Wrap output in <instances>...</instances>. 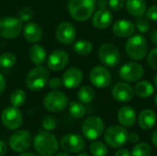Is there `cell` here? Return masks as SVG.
Returning a JSON list of instances; mask_svg holds the SVG:
<instances>
[{
    "label": "cell",
    "instance_id": "1",
    "mask_svg": "<svg viewBox=\"0 0 157 156\" xmlns=\"http://www.w3.org/2000/svg\"><path fill=\"white\" fill-rule=\"evenodd\" d=\"M35 151L41 156L54 155L59 147V143L56 137L48 131H39L33 140Z\"/></svg>",
    "mask_w": 157,
    "mask_h": 156
},
{
    "label": "cell",
    "instance_id": "2",
    "mask_svg": "<svg viewBox=\"0 0 157 156\" xmlns=\"http://www.w3.org/2000/svg\"><path fill=\"white\" fill-rule=\"evenodd\" d=\"M67 10L71 17L77 21L89 19L95 10V0H69Z\"/></svg>",
    "mask_w": 157,
    "mask_h": 156
},
{
    "label": "cell",
    "instance_id": "3",
    "mask_svg": "<svg viewBox=\"0 0 157 156\" xmlns=\"http://www.w3.org/2000/svg\"><path fill=\"white\" fill-rule=\"evenodd\" d=\"M50 73L48 69L42 65H36L27 74L25 85L31 91L41 90L49 82Z\"/></svg>",
    "mask_w": 157,
    "mask_h": 156
},
{
    "label": "cell",
    "instance_id": "4",
    "mask_svg": "<svg viewBox=\"0 0 157 156\" xmlns=\"http://www.w3.org/2000/svg\"><path fill=\"white\" fill-rule=\"evenodd\" d=\"M125 51L127 55L132 60H143L148 52L147 40L142 35H132L125 43Z\"/></svg>",
    "mask_w": 157,
    "mask_h": 156
},
{
    "label": "cell",
    "instance_id": "5",
    "mask_svg": "<svg viewBox=\"0 0 157 156\" xmlns=\"http://www.w3.org/2000/svg\"><path fill=\"white\" fill-rule=\"evenodd\" d=\"M129 132L123 126L112 125L109 127L104 133L106 143L112 148H121L128 141Z\"/></svg>",
    "mask_w": 157,
    "mask_h": 156
},
{
    "label": "cell",
    "instance_id": "6",
    "mask_svg": "<svg viewBox=\"0 0 157 156\" xmlns=\"http://www.w3.org/2000/svg\"><path fill=\"white\" fill-rule=\"evenodd\" d=\"M23 23L18 17H6L0 19V36L4 39L13 40L22 32Z\"/></svg>",
    "mask_w": 157,
    "mask_h": 156
},
{
    "label": "cell",
    "instance_id": "7",
    "mask_svg": "<svg viewBox=\"0 0 157 156\" xmlns=\"http://www.w3.org/2000/svg\"><path fill=\"white\" fill-rule=\"evenodd\" d=\"M68 105L67 96L59 90H53L49 92L43 98V106L49 111L52 113L63 111Z\"/></svg>",
    "mask_w": 157,
    "mask_h": 156
},
{
    "label": "cell",
    "instance_id": "8",
    "mask_svg": "<svg viewBox=\"0 0 157 156\" xmlns=\"http://www.w3.org/2000/svg\"><path fill=\"white\" fill-rule=\"evenodd\" d=\"M104 121L98 116L88 117L82 125L83 135L89 141L98 139L104 131Z\"/></svg>",
    "mask_w": 157,
    "mask_h": 156
},
{
    "label": "cell",
    "instance_id": "9",
    "mask_svg": "<svg viewBox=\"0 0 157 156\" xmlns=\"http://www.w3.org/2000/svg\"><path fill=\"white\" fill-rule=\"evenodd\" d=\"M98 59L105 66L114 67L118 65L121 61L120 51L113 43H104L98 50Z\"/></svg>",
    "mask_w": 157,
    "mask_h": 156
},
{
    "label": "cell",
    "instance_id": "10",
    "mask_svg": "<svg viewBox=\"0 0 157 156\" xmlns=\"http://www.w3.org/2000/svg\"><path fill=\"white\" fill-rule=\"evenodd\" d=\"M31 143V134L26 130H18L15 131L10 136L8 141L10 148L17 153H22L27 151L30 147Z\"/></svg>",
    "mask_w": 157,
    "mask_h": 156
},
{
    "label": "cell",
    "instance_id": "11",
    "mask_svg": "<svg viewBox=\"0 0 157 156\" xmlns=\"http://www.w3.org/2000/svg\"><path fill=\"white\" fill-rule=\"evenodd\" d=\"M144 74V69L142 64L136 62H129L123 64L120 69V76L122 80L129 83L139 81Z\"/></svg>",
    "mask_w": 157,
    "mask_h": 156
},
{
    "label": "cell",
    "instance_id": "12",
    "mask_svg": "<svg viewBox=\"0 0 157 156\" xmlns=\"http://www.w3.org/2000/svg\"><path fill=\"white\" fill-rule=\"evenodd\" d=\"M1 120L4 126L9 130L18 129L23 122V117L18 109L16 107H6L1 114Z\"/></svg>",
    "mask_w": 157,
    "mask_h": 156
},
{
    "label": "cell",
    "instance_id": "13",
    "mask_svg": "<svg viewBox=\"0 0 157 156\" xmlns=\"http://www.w3.org/2000/svg\"><path fill=\"white\" fill-rule=\"evenodd\" d=\"M61 147L66 153H80L86 148L85 139L76 133H69L64 135L60 142Z\"/></svg>",
    "mask_w": 157,
    "mask_h": 156
},
{
    "label": "cell",
    "instance_id": "14",
    "mask_svg": "<svg viewBox=\"0 0 157 156\" xmlns=\"http://www.w3.org/2000/svg\"><path fill=\"white\" fill-rule=\"evenodd\" d=\"M89 79L91 84L95 87L98 89H103L110 85L111 75L109 71L106 67L98 65L91 70L89 74Z\"/></svg>",
    "mask_w": 157,
    "mask_h": 156
},
{
    "label": "cell",
    "instance_id": "15",
    "mask_svg": "<svg viewBox=\"0 0 157 156\" xmlns=\"http://www.w3.org/2000/svg\"><path fill=\"white\" fill-rule=\"evenodd\" d=\"M55 37L56 40L63 45L73 44L76 38V30L75 26L68 21L60 23L56 28Z\"/></svg>",
    "mask_w": 157,
    "mask_h": 156
},
{
    "label": "cell",
    "instance_id": "16",
    "mask_svg": "<svg viewBox=\"0 0 157 156\" xmlns=\"http://www.w3.org/2000/svg\"><path fill=\"white\" fill-rule=\"evenodd\" d=\"M134 94L133 87L125 82L117 83L111 90L112 97L120 103H127L131 101L133 98Z\"/></svg>",
    "mask_w": 157,
    "mask_h": 156
},
{
    "label": "cell",
    "instance_id": "17",
    "mask_svg": "<svg viewBox=\"0 0 157 156\" xmlns=\"http://www.w3.org/2000/svg\"><path fill=\"white\" fill-rule=\"evenodd\" d=\"M47 66L50 70L53 72H58L63 70L68 63L69 55L63 50H55L48 57Z\"/></svg>",
    "mask_w": 157,
    "mask_h": 156
},
{
    "label": "cell",
    "instance_id": "18",
    "mask_svg": "<svg viewBox=\"0 0 157 156\" xmlns=\"http://www.w3.org/2000/svg\"><path fill=\"white\" fill-rule=\"evenodd\" d=\"M83 72L77 67H71L67 69L62 77L63 85L68 89H75L78 87L83 82Z\"/></svg>",
    "mask_w": 157,
    "mask_h": 156
},
{
    "label": "cell",
    "instance_id": "19",
    "mask_svg": "<svg viewBox=\"0 0 157 156\" xmlns=\"http://www.w3.org/2000/svg\"><path fill=\"white\" fill-rule=\"evenodd\" d=\"M113 20V16L111 12L107 8H99L95 12L92 17V23L95 28L98 29H108Z\"/></svg>",
    "mask_w": 157,
    "mask_h": 156
},
{
    "label": "cell",
    "instance_id": "20",
    "mask_svg": "<svg viewBox=\"0 0 157 156\" xmlns=\"http://www.w3.org/2000/svg\"><path fill=\"white\" fill-rule=\"evenodd\" d=\"M135 30V25L128 19H120L112 26V32L119 38L131 37Z\"/></svg>",
    "mask_w": 157,
    "mask_h": 156
},
{
    "label": "cell",
    "instance_id": "21",
    "mask_svg": "<svg viewBox=\"0 0 157 156\" xmlns=\"http://www.w3.org/2000/svg\"><path fill=\"white\" fill-rule=\"evenodd\" d=\"M24 39L32 44L38 43L42 38V29L39 24L35 22H28L23 28Z\"/></svg>",
    "mask_w": 157,
    "mask_h": 156
},
{
    "label": "cell",
    "instance_id": "22",
    "mask_svg": "<svg viewBox=\"0 0 157 156\" xmlns=\"http://www.w3.org/2000/svg\"><path fill=\"white\" fill-rule=\"evenodd\" d=\"M118 120L123 127H132L136 121V112L130 106H123L118 111Z\"/></svg>",
    "mask_w": 157,
    "mask_h": 156
},
{
    "label": "cell",
    "instance_id": "23",
    "mask_svg": "<svg viewBox=\"0 0 157 156\" xmlns=\"http://www.w3.org/2000/svg\"><path fill=\"white\" fill-rule=\"evenodd\" d=\"M157 120L156 113L150 108L144 109L138 116V123L141 129L144 131L151 130L155 127Z\"/></svg>",
    "mask_w": 157,
    "mask_h": 156
},
{
    "label": "cell",
    "instance_id": "24",
    "mask_svg": "<svg viewBox=\"0 0 157 156\" xmlns=\"http://www.w3.org/2000/svg\"><path fill=\"white\" fill-rule=\"evenodd\" d=\"M29 57L35 65H42L47 60L46 50L39 44H33L29 50Z\"/></svg>",
    "mask_w": 157,
    "mask_h": 156
},
{
    "label": "cell",
    "instance_id": "25",
    "mask_svg": "<svg viewBox=\"0 0 157 156\" xmlns=\"http://www.w3.org/2000/svg\"><path fill=\"white\" fill-rule=\"evenodd\" d=\"M127 12L133 17H143L147 8L145 0H127L125 3Z\"/></svg>",
    "mask_w": 157,
    "mask_h": 156
},
{
    "label": "cell",
    "instance_id": "26",
    "mask_svg": "<svg viewBox=\"0 0 157 156\" xmlns=\"http://www.w3.org/2000/svg\"><path fill=\"white\" fill-rule=\"evenodd\" d=\"M134 92L139 97L147 98L154 94L155 88H154V86L149 81L144 80V81H140L136 84V86L134 87Z\"/></svg>",
    "mask_w": 157,
    "mask_h": 156
},
{
    "label": "cell",
    "instance_id": "27",
    "mask_svg": "<svg viewBox=\"0 0 157 156\" xmlns=\"http://www.w3.org/2000/svg\"><path fill=\"white\" fill-rule=\"evenodd\" d=\"M73 51L79 55H88L93 51V44L86 40H80L74 43Z\"/></svg>",
    "mask_w": 157,
    "mask_h": 156
},
{
    "label": "cell",
    "instance_id": "28",
    "mask_svg": "<svg viewBox=\"0 0 157 156\" xmlns=\"http://www.w3.org/2000/svg\"><path fill=\"white\" fill-rule=\"evenodd\" d=\"M95 97V91L89 86H82L77 92V98L83 104H88L93 101Z\"/></svg>",
    "mask_w": 157,
    "mask_h": 156
},
{
    "label": "cell",
    "instance_id": "29",
    "mask_svg": "<svg viewBox=\"0 0 157 156\" xmlns=\"http://www.w3.org/2000/svg\"><path fill=\"white\" fill-rule=\"evenodd\" d=\"M68 110L72 117L81 119L86 114V108L80 101H72L68 104Z\"/></svg>",
    "mask_w": 157,
    "mask_h": 156
},
{
    "label": "cell",
    "instance_id": "30",
    "mask_svg": "<svg viewBox=\"0 0 157 156\" xmlns=\"http://www.w3.org/2000/svg\"><path fill=\"white\" fill-rule=\"evenodd\" d=\"M9 101H10V103H11V105L13 107H16V108L21 107L26 101V93H25V91L20 89V88L15 89L11 93V95L9 97Z\"/></svg>",
    "mask_w": 157,
    "mask_h": 156
},
{
    "label": "cell",
    "instance_id": "31",
    "mask_svg": "<svg viewBox=\"0 0 157 156\" xmlns=\"http://www.w3.org/2000/svg\"><path fill=\"white\" fill-rule=\"evenodd\" d=\"M17 62V57L13 52L10 51H6V52H3L0 55V67L7 69V68H11L16 64Z\"/></svg>",
    "mask_w": 157,
    "mask_h": 156
},
{
    "label": "cell",
    "instance_id": "32",
    "mask_svg": "<svg viewBox=\"0 0 157 156\" xmlns=\"http://www.w3.org/2000/svg\"><path fill=\"white\" fill-rule=\"evenodd\" d=\"M131 154L132 156H151L152 148L146 143H140L133 147Z\"/></svg>",
    "mask_w": 157,
    "mask_h": 156
},
{
    "label": "cell",
    "instance_id": "33",
    "mask_svg": "<svg viewBox=\"0 0 157 156\" xmlns=\"http://www.w3.org/2000/svg\"><path fill=\"white\" fill-rule=\"evenodd\" d=\"M89 151L93 156H106L108 154V148L102 142H94L89 146Z\"/></svg>",
    "mask_w": 157,
    "mask_h": 156
},
{
    "label": "cell",
    "instance_id": "34",
    "mask_svg": "<svg viewBox=\"0 0 157 156\" xmlns=\"http://www.w3.org/2000/svg\"><path fill=\"white\" fill-rule=\"evenodd\" d=\"M135 25L137 29L141 33H147L148 30L150 29V23L148 18H144L143 17H138L137 19L135 20Z\"/></svg>",
    "mask_w": 157,
    "mask_h": 156
},
{
    "label": "cell",
    "instance_id": "35",
    "mask_svg": "<svg viewBox=\"0 0 157 156\" xmlns=\"http://www.w3.org/2000/svg\"><path fill=\"white\" fill-rule=\"evenodd\" d=\"M41 126L45 131H53L57 126V120L52 116H46L43 118L41 121Z\"/></svg>",
    "mask_w": 157,
    "mask_h": 156
},
{
    "label": "cell",
    "instance_id": "36",
    "mask_svg": "<svg viewBox=\"0 0 157 156\" xmlns=\"http://www.w3.org/2000/svg\"><path fill=\"white\" fill-rule=\"evenodd\" d=\"M33 17V11L30 7H22L18 11V18L22 22H29Z\"/></svg>",
    "mask_w": 157,
    "mask_h": 156
},
{
    "label": "cell",
    "instance_id": "37",
    "mask_svg": "<svg viewBox=\"0 0 157 156\" xmlns=\"http://www.w3.org/2000/svg\"><path fill=\"white\" fill-rule=\"evenodd\" d=\"M147 63L149 66L155 70H157V47L153 49L147 56Z\"/></svg>",
    "mask_w": 157,
    "mask_h": 156
},
{
    "label": "cell",
    "instance_id": "38",
    "mask_svg": "<svg viewBox=\"0 0 157 156\" xmlns=\"http://www.w3.org/2000/svg\"><path fill=\"white\" fill-rule=\"evenodd\" d=\"M48 85H49L50 88H52L53 90H58L62 86H63L62 78H59V77H53L52 79H49Z\"/></svg>",
    "mask_w": 157,
    "mask_h": 156
},
{
    "label": "cell",
    "instance_id": "39",
    "mask_svg": "<svg viewBox=\"0 0 157 156\" xmlns=\"http://www.w3.org/2000/svg\"><path fill=\"white\" fill-rule=\"evenodd\" d=\"M125 3H126V0H109V6L112 10L118 11V10H121L125 6Z\"/></svg>",
    "mask_w": 157,
    "mask_h": 156
},
{
    "label": "cell",
    "instance_id": "40",
    "mask_svg": "<svg viewBox=\"0 0 157 156\" xmlns=\"http://www.w3.org/2000/svg\"><path fill=\"white\" fill-rule=\"evenodd\" d=\"M145 16L148 19L154 21L157 20V5H154L151 7H149L148 10L145 12Z\"/></svg>",
    "mask_w": 157,
    "mask_h": 156
},
{
    "label": "cell",
    "instance_id": "41",
    "mask_svg": "<svg viewBox=\"0 0 157 156\" xmlns=\"http://www.w3.org/2000/svg\"><path fill=\"white\" fill-rule=\"evenodd\" d=\"M128 141L130 143H136L139 141V135L137 133H134V132L129 133V135H128Z\"/></svg>",
    "mask_w": 157,
    "mask_h": 156
},
{
    "label": "cell",
    "instance_id": "42",
    "mask_svg": "<svg viewBox=\"0 0 157 156\" xmlns=\"http://www.w3.org/2000/svg\"><path fill=\"white\" fill-rule=\"evenodd\" d=\"M115 156H132V154L128 149H120L116 152Z\"/></svg>",
    "mask_w": 157,
    "mask_h": 156
},
{
    "label": "cell",
    "instance_id": "43",
    "mask_svg": "<svg viewBox=\"0 0 157 156\" xmlns=\"http://www.w3.org/2000/svg\"><path fill=\"white\" fill-rule=\"evenodd\" d=\"M6 79H5V77L0 74V95H1V94H3V92L5 91V89H6Z\"/></svg>",
    "mask_w": 157,
    "mask_h": 156
},
{
    "label": "cell",
    "instance_id": "44",
    "mask_svg": "<svg viewBox=\"0 0 157 156\" xmlns=\"http://www.w3.org/2000/svg\"><path fill=\"white\" fill-rule=\"evenodd\" d=\"M6 150H7V146H6V143L0 140V156H4L6 153Z\"/></svg>",
    "mask_w": 157,
    "mask_h": 156
},
{
    "label": "cell",
    "instance_id": "45",
    "mask_svg": "<svg viewBox=\"0 0 157 156\" xmlns=\"http://www.w3.org/2000/svg\"><path fill=\"white\" fill-rule=\"evenodd\" d=\"M150 39H151V41L157 45V29L154 30L152 33H151V36H150Z\"/></svg>",
    "mask_w": 157,
    "mask_h": 156
},
{
    "label": "cell",
    "instance_id": "46",
    "mask_svg": "<svg viewBox=\"0 0 157 156\" xmlns=\"http://www.w3.org/2000/svg\"><path fill=\"white\" fill-rule=\"evenodd\" d=\"M152 142H153V143L157 147V130H155L154 131V133L152 135Z\"/></svg>",
    "mask_w": 157,
    "mask_h": 156
},
{
    "label": "cell",
    "instance_id": "47",
    "mask_svg": "<svg viewBox=\"0 0 157 156\" xmlns=\"http://www.w3.org/2000/svg\"><path fill=\"white\" fill-rule=\"evenodd\" d=\"M99 7L100 8L107 7V1L106 0H99Z\"/></svg>",
    "mask_w": 157,
    "mask_h": 156
},
{
    "label": "cell",
    "instance_id": "48",
    "mask_svg": "<svg viewBox=\"0 0 157 156\" xmlns=\"http://www.w3.org/2000/svg\"><path fill=\"white\" fill-rule=\"evenodd\" d=\"M18 156H39L36 154H33V153H22L20 155Z\"/></svg>",
    "mask_w": 157,
    "mask_h": 156
},
{
    "label": "cell",
    "instance_id": "49",
    "mask_svg": "<svg viewBox=\"0 0 157 156\" xmlns=\"http://www.w3.org/2000/svg\"><path fill=\"white\" fill-rule=\"evenodd\" d=\"M56 156H70L66 152H62V153H59V154H57Z\"/></svg>",
    "mask_w": 157,
    "mask_h": 156
},
{
    "label": "cell",
    "instance_id": "50",
    "mask_svg": "<svg viewBox=\"0 0 157 156\" xmlns=\"http://www.w3.org/2000/svg\"><path fill=\"white\" fill-rule=\"evenodd\" d=\"M154 102H155V104L157 106V94L155 96V97H154Z\"/></svg>",
    "mask_w": 157,
    "mask_h": 156
},
{
    "label": "cell",
    "instance_id": "51",
    "mask_svg": "<svg viewBox=\"0 0 157 156\" xmlns=\"http://www.w3.org/2000/svg\"><path fill=\"white\" fill-rule=\"evenodd\" d=\"M78 156H89V155H88L86 153H81V154H80Z\"/></svg>",
    "mask_w": 157,
    "mask_h": 156
},
{
    "label": "cell",
    "instance_id": "52",
    "mask_svg": "<svg viewBox=\"0 0 157 156\" xmlns=\"http://www.w3.org/2000/svg\"><path fill=\"white\" fill-rule=\"evenodd\" d=\"M155 86L157 87V74L155 76Z\"/></svg>",
    "mask_w": 157,
    "mask_h": 156
}]
</instances>
